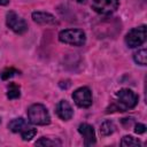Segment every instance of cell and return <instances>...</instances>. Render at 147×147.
<instances>
[{"label": "cell", "mask_w": 147, "mask_h": 147, "mask_svg": "<svg viewBox=\"0 0 147 147\" xmlns=\"http://www.w3.org/2000/svg\"><path fill=\"white\" fill-rule=\"evenodd\" d=\"M72 100L79 108H88L92 106L93 99H92V92L88 87L82 86L74 91L72 93Z\"/></svg>", "instance_id": "8992f818"}, {"label": "cell", "mask_w": 147, "mask_h": 147, "mask_svg": "<svg viewBox=\"0 0 147 147\" xmlns=\"http://www.w3.org/2000/svg\"><path fill=\"white\" fill-rule=\"evenodd\" d=\"M6 24L13 32L17 34H23L28 31V24L25 20L13 10H9L6 14Z\"/></svg>", "instance_id": "277c9868"}, {"label": "cell", "mask_w": 147, "mask_h": 147, "mask_svg": "<svg viewBox=\"0 0 147 147\" xmlns=\"http://www.w3.org/2000/svg\"><path fill=\"white\" fill-rule=\"evenodd\" d=\"M17 74H20V71L17 70V69H15V68H6L1 74H0V76H1V79L2 80H7V79H9L10 77H13V76H15V75H17Z\"/></svg>", "instance_id": "ac0fdd59"}, {"label": "cell", "mask_w": 147, "mask_h": 147, "mask_svg": "<svg viewBox=\"0 0 147 147\" xmlns=\"http://www.w3.org/2000/svg\"><path fill=\"white\" fill-rule=\"evenodd\" d=\"M28 118L34 125H47L51 123L49 111L41 103H33L28 108Z\"/></svg>", "instance_id": "7a4b0ae2"}, {"label": "cell", "mask_w": 147, "mask_h": 147, "mask_svg": "<svg viewBox=\"0 0 147 147\" xmlns=\"http://www.w3.org/2000/svg\"><path fill=\"white\" fill-rule=\"evenodd\" d=\"M125 44L130 48L138 47L142 45L146 40V25H140L131 29L125 36Z\"/></svg>", "instance_id": "5b68a950"}, {"label": "cell", "mask_w": 147, "mask_h": 147, "mask_svg": "<svg viewBox=\"0 0 147 147\" xmlns=\"http://www.w3.org/2000/svg\"><path fill=\"white\" fill-rule=\"evenodd\" d=\"M9 3V0H0V6H6Z\"/></svg>", "instance_id": "ffe728a7"}, {"label": "cell", "mask_w": 147, "mask_h": 147, "mask_svg": "<svg viewBox=\"0 0 147 147\" xmlns=\"http://www.w3.org/2000/svg\"><path fill=\"white\" fill-rule=\"evenodd\" d=\"M36 134H37V129L30 126L29 129H26L25 131H23V132L21 133V137H22V139H23L24 141H30L32 138H34Z\"/></svg>", "instance_id": "e0dca14e"}, {"label": "cell", "mask_w": 147, "mask_h": 147, "mask_svg": "<svg viewBox=\"0 0 147 147\" xmlns=\"http://www.w3.org/2000/svg\"><path fill=\"white\" fill-rule=\"evenodd\" d=\"M133 60L137 64L146 65V63H147V51L145 48H141V49L137 51L133 54Z\"/></svg>", "instance_id": "9a60e30c"}, {"label": "cell", "mask_w": 147, "mask_h": 147, "mask_svg": "<svg viewBox=\"0 0 147 147\" xmlns=\"http://www.w3.org/2000/svg\"><path fill=\"white\" fill-rule=\"evenodd\" d=\"M115 101L110 103L107 108L106 113H114V111H125L132 109L138 103V95L130 88H121L116 92Z\"/></svg>", "instance_id": "6da1fadb"}, {"label": "cell", "mask_w": 147, "mask_h": 147, "mask_svg": "<svg viewBox=\"0 0 147 147\" xmlns=\"http://www.w3.org/2000/svg\"><path fill=\"white\" fill-rule=\"evenodd\" d=\"M145 131H146V125L145 124L138 123V124L134 125V132L137 134H142V133H145Z\"/></svg>", "instance_id": "d6986e66"}, {"label": "cell", "mask_w": 147, "mask_h": 147, "mask_svg": "<svg viewBox=\"0 0 147 147\" xmlns=\"http://www.w3.org/2000/svg\"><path fill=\"white\" fill-rule=\"evenodd\" d=\"M55 113L63 121H69L74 116V109L67 100L59 101V103L56 105V108H55Z\"/></svg>", "instance_id": "30bf717a"}, {"label": "cell", "mask_w": 147, "mask_h": 147, "mask_svg": "<svg viewBox=\"0 0 147 147\" xmlns=\"http://www.w3.org/2000/svg\"><path fill=\"white\" fill-rule=\"evenodd\" d=\"M114 131H115V125H114V123L111 121H105L100 125V133L103 137H107V136L113 134Z\"/></svg>", "instance_id": "5bb4252c"}, {"label": "cell", "mask_w": 147, "mask_h": 147, "mask_svg": "<svg viewBox=\"0 0 147 147\" xmlns=\"http://www.w3.org/2000/svg\"><path fill=\"white\" fill-rule=\"evenodd\" d=\"M59 40L71 46H83L86 42V33L82 29H65L59 33Z\"/></svg>", "instance_id": "3957f363"}, {"label": "cell", "mask_w": 147, "mask_h": 147, "mask_svg": "<svg viewBox=\"0 0 147 147\" xmlns=\"http://www.w3.org/2000/svg\"><path fill=\"white\" fill-rule=\"evenodd\" d=\"M0 123H1V118H0Z\"/></svg>", "instance_id": "44dd1931"}, {"label": "cell", "mask_w": 147, "mask_h": 147, "mask_svg": "<svg viewBox=\"0 0 147 147\" xmlns=\"http://www.w3.org/2000/svg\"><path fill=\"white\" fill-rule=\"evenodd\" d=\"M92 9L100 15H110L117 10L119 0H92Z\"/></svg>", "instance_id": "52a82bcc"}, {"label": "cell", "mask_w": 147, "mask_h": 147, "mask_svg": "<svg viewBox=\"0 0 147 147\" xmlns=\"http://www.w3.org/2000/svg\"><path fill=\"white\" fill-rule=\"evenodd\" d=\"M32 20L40 25H57L59 22L54 15L46 11H33Z\"/></svg>", "instance_id": "9c48e42d"}, {"label": "cell", "mask_w": 147, "mask_h": 147, "mask_svg": "<svg viewBox=\"0 0 147 147\" xmlns=\"http://www.w3.org/2000/svg\"><path fill=\"white\" fill-rule=\"evenodd\" d=\"M31 125L29 124V122L26 119H24L23 117H17L11 119L8 123V129L14 132V133H22L23 131H25L26 129H29Z\"/></svg>", "instance_id": "8fae6325"}, {"label": "cell", "mask_w": 147, "mask_h": 147, "mask_svg": "<svg viewBox=\"0 0 147 147\" xmlns=\"http://www.w3.org/2000/svg\"><path fill=\"white\" fill-rule=\"evenodd\" d=\"M20 96H21L20 86L15 83H9L7 87V98L9 100H14V99H18Z\"/></svg>", "instance_id": "4fadbf2b"}, {"label": "cell", "mask_w": 147, "mask_h": 147, "mask_svg": "<svg viewBox=\"0 0 147 147\" xmlns=\"http://www.w3.org/2000/svg\"><path fill=\"white\" fill-rule=\"evenodd\" d=\"M36 146H61L62 142L57 138H49V137H41L34 142Z\"/></svg>", "instance_id": "7c38bea8"}, {"label": "cell", "mask_w": 147, "mask_h": 147, "mask_svg": "<svg viewBox=\"0 0 147 147\" xmlns=\"http://www.w3.org/2000/svg\"><path fill=\"white\" fill-rule=\"evenodd\" d=\"M78 132L84 139V146L88 147L92 145H95L96 138H95V131L94 127L88 123H82L78 126Z\"/></svg>", "instance_id": "ba28073f"}, {"label": "cell", "mask_w": 147, "mask_h": 147, "mask_svg": "<svg viewBox=\"0 0 147 147\" xmlns=\"http://www.w3.org/2000/svg\"><path fill=\"white\" fill-rule=\"evenodd\" d=\"M141 142L138 138L132 136H124L121 140V146H140Z\"/></svg>", "instance_id": "2e32d148"}]
</instances>
